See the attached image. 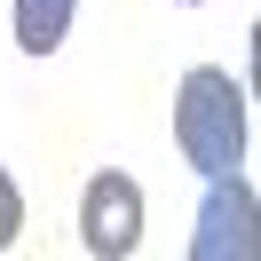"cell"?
I'll list each match as a JSON object with an SVG mask.
<instances>
[{"instance_id":"obj_3","label":"cell","mask_w":261,"mask_h":261,"mask_svg":"<svg viewBox=\"0 0 261 261\" xmlns=\"http://www.w3.org/2000/svg\"><path fill=\"white\" fill-rule=\"evenodd\" d=\"M253 190L245 174H206V206H198V238H190V261H253Z\"/></svg>"},{"instance_id":"obj_4","label":"cell","mask_w":261,"mask_h":261,"mask_svg":"<svg viewBox=\"0 0 261 261\" xmlns=\"http://www.w3.org/2000/svg\"><path fill=\"white\" fill-rule=\"evenodd\" d=\"M71 16H80V0H16V8H8L24 56H56V48H64V32H71Z\"/></svg>"},{"instance_id":"obj_5","label":"cell","mask_w":261,"mask_h":261,"mask_svg":"<svg viewBox=\"0 0 261 261\" xmlns=\"http://www.w3.org/2000/svg\"><path fill=\"white\" fill-rule=\"evenodd\" d=\"M16 229H24V190H16V174L0 166V253L16 245Z\"/></svg>"},{"instance_id":"obj_1","label":"cell","mask_w":261,"mask_h":261,"mask_svg":"<svg viewBox=\"0 0 261 261\" xmlns=\"http://www.w3.org/2000/svg\"><path fill=\"white\" fill-rule=\"evenodd\" d=\"M174 150L198 174H229L245 166V87L222 64H190L174 87Z\"/></svg>"},{"instance_id":"obj_2","label":"cell","mask_w":261,"mask_h":261,"mask_svg":"<svg viewBox=\"0 0 261 261\" xmlns=\"http://www.w3.org/2000/svg\"><path fill=\"white\" fill-rule=\"evenodd\" d=\"M80 245L95 261H127L143 245V190H135V174H119V166L87 174V190H80Z\"/></svg>"}]
</instances>
